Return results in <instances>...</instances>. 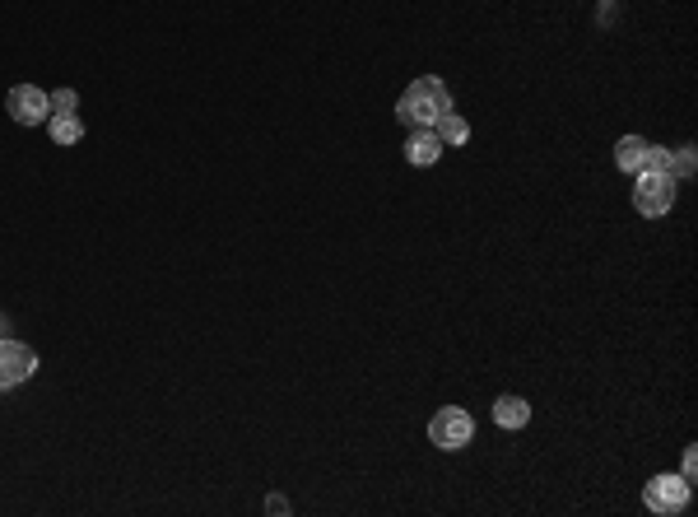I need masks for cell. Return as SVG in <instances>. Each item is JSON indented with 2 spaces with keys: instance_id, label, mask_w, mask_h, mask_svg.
<instances>
[{
  "instance_id": "cell-15",
  "label": "cell",
  "mask_w": 698,
  "mask_h": 517,
  "mask_svg": "<svg viewBox=\"0 0 698 517\" xmlns=\"http://www.w3.org/2000/svg\"><path fill=\"white\" fill-rule=\"evenodd\" d=\"M694 471H698V452H694V448H685V466H680V476H685L689 485H694Z\"/></svg>"
},
{
  "instance_id": "cell-12",
  "label": "cell",
  "mask_w": 698,
  "mask_h": 517,
  "mask_svg": "<svg viewBox=\"0 0 698 517\" xmlns=\"http://www.w3.org/2000/svg\"><path fill=\"white\" fill-rule=\"evenodd\" d=\"M643 173H671V150H661V145H652V140H647Z\"/></svg>"
},
{
  "instance_id": "cell-7",
  "label": "cell",
  "mask_w": 698,
  "mask_h": 517,
  "mask_svg": "<svg viewBox=\"0 0 698 517\" xmlns=\"http://www.w3.org/2000/svg\"><path fill=\"white\" fill-rule=\"evenodd\" d=\"M443 150H447V145L438 140L433 126H415V136L405 140V159H410L415 168H433L438 159H443Z\"/></svg>"
},
{
  "instance_id": "cell-13",
  "label": "cell",
  "mask_w": 698,
  "mask_h": 517,
  "mask_svg": "<svg viewBox=\"0 0 698 517\" xmlns=\"http://www.w3.org/2000/svg\"><path fill=\"white\" fill-rule=\"evenodd\" d=\"M671 177L680 182V177H694V145H685V150L671 159Z\"/></svg>"
},
{
  "instance_id": "cell-5",
  "label": "cell",
  "mask_w": 698,
  "mask_h": 517,
  "mask_svg": "<svg viewBox=\"0 0 698 517\" xmlns=\"http://www.w3.org/2000/svg\"><path fill=\"white\" fill-rule=\"evenodd\" d=\"M38 373V354L28 350L24 341H10V336H0V392H10L19 382H28Z\"/></svg>"
},
{
  "instance_id": "cell-2",
  "label": "cell",
  "mask_w": 698,
  "mask_h": 517,
  "mask_svg": "<svg viewBox=\"0 0 698 517\" xmlns=\"http://www.w3.org/2000/svg\"><path fill=\"white\" fill-rule=\"evenodd\" d=\"M633 210L661 219L675 210V177L671 173H633Z\"/></svg>"
},
{
  "instance_id": "cell-9",
  "label": "cell",
  "mask_w": 698,
  "mask_h": 517,
  "mask_svg": "<svg viewBox=\"0 0 698 517\" xmlns=\"http://www.w3.org/2000/svg\"><path fill=\"white\" fill-rule=\"evenodd\" d=\"M494 424L498 429H526L531 424V406L522 396H498L494 401Z\"/></svg>"
},
{
  "instance_id": "cell-14",
  "label": "cell",
  "mask_w": 698,
  "mask_h": 517,
  "mask_svg": "<svg viewBox=\"0 0 698 517\" xmlns=\"http://www.w3.org/2000/svg\"><path fill=\"white\" fill-rule=\"evenodd\" d=\"M52 98V112H75L80 108V94L75 89H56V94H47Z\"/></svg>"
},
{
  "instance_id": "cell-8",
  "label": "cell",
  "mask_w": 698,
  "mask_h": 517,
  "mask_svg": "<svg viewBox=\"0 0 698 517\" xmlns=\"http://www.w3.org/2000/svg\"><path fill=\"white\" fill-rule=\"evenodd\" d=\"M47 136H52V145H80L84 140L80 112H52L47 117Z\"/></svg>"
},
{
  "instance_id": "cell-11",
  "label": "cell",
  "mask_w": 698,
  "mask_h": 517,
  "mask_svg": "<svg viewBox=\"0 0 698 517\" xmlns=\"http://www.w3.org/2000/svg\"><path fill=\"white\" fill-rule=\"evenodd\" d=\"M433 131H438V140H443V145H466V140H470L466 117H457V112H443V117L433 122Z\"/></svg>"
},
{
  "instance_id": "cell-1",
  "label": "cell",
  "mask_w": 698,
  "mask_h": 517,
  "mask_svg": "<svg viewBox=\"0 0 698 517\" xmlns=\"http://www.w3.org/2000/svg\"><path fill=\"white\" fill-rule=\"evenodd\" d=\"M443 112H452V89H447L438 75H424L396 98V117L405 126H433Z\"/></svg>"
},
{
  "instance_id": "cell-6",
  "label": "cell",
  "mask_w": 698,
  "mask_h": 517,
  "mask_svg": "<svg viewBox=\"0 0 698 517\" xmlns=\"http://www.w3.org/2000/svg\"><path fill=\"white\" fill-rule=\"evenodd\" d=\"M5 112H10L19 126H38L52 117V98L42 94L38 84H14L10 94H5Z\"/></svg>"
},
{
  "instance_id": "cell-3",
  "label": "cell",
  "mask_w": 698,
  "mask_h": 517,
  "mask_svg": "<svg viewBox=\"0 0 698 517\" xmlns=\"http://www.w3.org/2000/svg\"><path fill=\"white\" fill-rule=\"evenodd\" d=\"M689 494H694V485L685 476H652L643 485V504L657 517H680L689 508Z\"/></svg>"
},
{
  "instance_id": "cell-10",
  "label": "cell",
  "mask_w": 698,
  "mask_h": 517,
  "mask_svg": "<svg viewBox=\"0 0 698 517\" xmlns=\"http://www.w3.org/2000/svg\"><path fill=\"white\" fill-rule=\"evenodd\" d=\"M643 154H647V140L643 136H619L615 140V168L619 173H643Z\"/></svg>"
},
{
  "instance_id": "cell-4",
  "label": "cell",
  "mask_w": 698,
  "mask_h": 517,
  "mask_svg": "<svg viewBox=\"0 0 698 517\" xmlns=\"http://www.w3.org/2000/svg\"><path fill=\"white\" fill-rule=\"evenodd\" d=\"M475 438V420H470L461 406H443V410H433V420H429V443L433 448H443V452H461Z\"/></svg>"
}]
</instances>
